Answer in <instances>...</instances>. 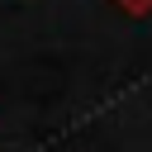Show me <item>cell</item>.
<instances>
[{
	"instance_id": "obj_1",
	"label": "cell",
	"mask_w": 152,
	"mask_h": 152,
	"mask_svg": "<svg viewBox=\"0 0 152 152\" xmlns=\"http://www.w3.org/2000/svg\"><path fill=\"white\" fill-rule=\"evenodd\" d=\"M124 14H133V19H142V14H152V0H114Z\"/></svg>"
}]
</instances>
